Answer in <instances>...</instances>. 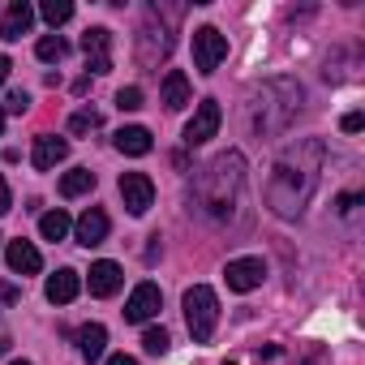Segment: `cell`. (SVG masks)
<instances>
[{
    "label": "cell",
    "mask_w": 365,
    "mask_h": 365,
    "mask_svg": "<svg viewBox=\"0 0 365 365\" xmlns=\"http://www.w3.org/2000/svg\"><path fill=\"white\" fill-rule=\"evenodd\" d=\"M82 52H86L91 73H112V31L108 26H91L82 35Z\"/></svg>",
    "instance_id": "cell-8"
},
{
    "label": "cell",
    "mask_w": 365,
    "mask_h": 365,
    "mask_svg": "<svg viewBox=\"0 0 365 365\" xmlns=\"http://www.w3.org/2000/svg\"><path fill=\"white\" fill-rule=\"evenodd\" d=\"M31 108V95L26 91H9V99H5V112H14V116H22Z\"/></svg>",
    "instance_id": "cell-26"
},
{
    "label": "cell",
    "mask_w": 365,
    "mask_h": 365,
    "mask_svg": "<svg viewBox=\"0 0 365 365\" xmlns=\"http://www.w3.org/2000/svg\"><path fill=\"white\" fill-rule=\"evenodd\" d=\"M356 207H361V194H344V198H339V211H344V215H352Z\"/></svg>",
    "instance_id": "cell-29"
},
{
    "label": "cell",
    "mask_w": 365,
    "mask_h": 365,
    "mask_svg": "<svg viewBox=\"0 0 365 365\" xmlns=\"http://www.w3.org/2000/svg\"><path fill=\"white\" fill-rule=\"evenodd\" d=\"M9 365H31V361H9Z\"/></svg>",
    "instance_id": "cell-34"
},
{
    "label": "cell",
    "mask_w": 365,
    "mask_h": 365,
    "mask_svg": "<svg viewBox=\"0 0 365 365\" xmlns=\"http://www.w3.org/2000/svg\"><path fill=\"white\" fill-rule=\"evenodd\" d=\"M65 159H69V142H65V138H52V133L35 138V155H31V163H35L39 172H52V168L65 163Z\"/></svg>",
    "instance_id": "cell-13"
},
{
    "label": "cell",
    "mask_w": 365,
    "mask_h": 365,
    "mask_svg": "<svg viewBox=\"0 0 365 365\" xmlns=\"http://www.w3.org/2000/svg\"><path fill=\"white\" fill-rule=\"evenodd\" d=\"M220 120H224L220 99H202V103L194 108L190 125H185V146H202V142H211V138L220 133Z\"/></svg>",
    "instance_id": "cell-5"
},
{
    "label": "cell",
    "mask_w": 365,
    "mask_h": 365,
    "mask_svg": "<svg viewBox=\"0 0 365 365\" xmlns=\"http://www.w3.org/2000/svg\"><path fill=\"white\" fill-rule=\"evenodd\" d=\"M108 228H112V224H108V215H103L99 207H91V211L73 224V237H78V245L95 250V245H103V241H108Z\"/></svg>",
    "instance_id": "cell-10"
},
{
    "label": "cell",
    "mask_w": 365,
    "mask_h": 365,
    "mask_svg": "<svg viewBox=\"0 0 365 365\" xmlns=\"http://www.w3.org/2000/svg\"><path fill=\"white\" fill-rule=\"evenodd\" d=\"M43 292H48V301H52V305H69V301L82 292V275H78V271H69V267H61L56 275H48Z\"/></svg>",
    "instance_id": "cell-14"
},
{
    "label": "cell",
    "mask_w": 365,
    "mask_h": 365,
    "mask_svg": "<svg viewBox=\"0 0 365 365\" xmlns=\"http://www.w3.org/2000/svg\"><path fill=\"white\" fill-rule=\"evenodd\" d=\"M99 125H103V116H99L95 108H82V112L69 116V133H95Z\"/></svg>",
    "instance_id": "cell-23"
},
{
    "label": "cell",
    "mask_w": 365,
    "mask_h": 365,
    "mask_svg": "<svg viewBox=\"0 0 365 365\" xmlns=\"http://www.w3.org/2000/svg\"><path fill=\"white\" fill-rule=\"evenodd\" d=\"M159 305H163L159 288H155L150 279H142V284L129 292V301H125V322H150V318L159 314Z\"/></svg>",
    "instance_id": "cell-9"
},
{
    "label": "cell",
    "mask_w": 365,
    "mask_h": 365,
    "mask_svg": "<svg viewBox=\"0 0 365 365\" xmlns=\"http://www.w3.org/2000/svg\"><path fill=\"white\" fill-rule=\"evenodd\" d=\"M5 262H9L14 275H39V271H43V254H39L31 241H9Z\"/></svg>",
    "instance_id": "cell-11"
},
{
    "label": "cell",
    "mask_w": 365,
    "mask_h": 365,
    "mask_svg": "<svg viewBox=\"0 0 365 365\" xmlns=\"http://www.w3.org/2000/svg\"><path fill=\"white\" fill-rule=\"evenodd\" d=\"M159 103L168 108V112H180L190 103V78L180 73V69H168V78H163V86H159Z\"/></svg>",
    "instance_id": "cell-15"
},
{
    "label": "cell",
    "mask_w": 365,
    "mask_h": 365,
    "mask_svg": "<svg viewBox=\"0 0 365 365\" xmlns=\"http://www.w3.org/2000/svg\"><path fill=\"white\" fill-rule=\"evenodd\" d=\"M120 198H125L129 215H146L155 207V180L146 172H125L120 176Z\"/></svg>",
    "instance_id": "cell-6"
},
{
    "label": "cell",
    "mask_w": 365,
    "mask_h": 365,
    "mask_svg": "<svg viewBox=\"0 0 365 365\" xmlns=\"http://www.w3.org/2000/svg\"><path fill=\"white\" fill-rule=\"evenodd\" d=\"M9 207H14V194H9V180L0 176V215H9Z\"/></svg>",
    "instance_id": "cell-28"
},
{
    "label": "cell",
    "mask_w": 365,
    "mask_h": 365,
    "mask_svg": "<svg viewBox=\"0 0 365 365\" xmlns=\"http://www.w3.org/2000/svg\"><path fill=\"white\" fill-rule=\"evenodd\" d=\"M22 292H18V284H0V301H18Z\"/></svg>",
    "instance_id": "cell-30"
},
{
    "label": "cell",
    "mask_w": 365,
    "mask_h": 365,
    "mask_svg": "<svg viewBox=\"0 0 365 365\" xmlns=\"http://www.w3.org/2000/svg\"><path fill=\"white\" fill-rule=\"evenodd\" d=\"M224 279H228L232 292H254V288H262V279H267V262H262V258H232V262L224 267Z\"/></svg>",
    "instance_id": "cell-7"
},
{
    "label": "cell",
    "mask_w": 365,
    "mask_h": 365,
    "mask_svg": "<svg viewBox=\"0 0 365 365\" xmlns=\"http://www.w3.org/2000/svg\"><path fill=\"white\" fill-rule=\"evenodd\" d=\"M39 14H43L48 26H61V22L73 18V5H69V0H43V9H39Z\"/></svg>",
    "instance_id": "cell-22"
},
{
    "label": "cell",
    "mask_w": 365,
    "mask_h": 365,
    "mask_svg": "<svg viewBox=\"0 0 365 365\" xmlns=\"http://www.w3.org/2000/svg\"><path fill=\"white\" fill-rule=\"evenodd\" d=\"M103 348H108V327H103V322H86V327L78 331V352H82V361H99Z\"/></svg>",
    "instance_id": "cell-17"
},
{
    "label": "cell",
    "mask_w": 365,
    "mask_h": 365,
    "mask_svg": "<svg viewBox=\"0 0 365 365\" xmlns=\"http://www.w3.org/2000/svg\"><path fill=\"white\" fill-rule=\"evenodd\" d=\"M69 228H73V220L56 207V211H48V215H39V232H43V241H65L69 237Z\"/></svg>",
    "instance_id": "cell-20"
},
{
    "label": "cell",
    "mask_w": 365,
    "mask_h": 365,
    "mask_svg": "<svg viewBox=\"0 0 365 365\" xmlns=\"http://www.w3.org/2000/svg\"><path fill=\"white\" fill-rule=\"evenodd\" d=\"M116 108H120V112H138V108H142V91H138V86H120V91H116Z\"/></svg>",
    "instance_id": "cell-25"
},
{
    "label": "cell",
    "mask_w": 365,
    "mask_h": 365,
    "mask_svg": "<svg viewBox=\"0 0 365 365\" xmlns=\"http://www.w3.org/2000/svg\"><path fill=\"white\" fill-rule=\"evenodd\" d=\"M86 284H91V297H112V292L125 284V271H120L116 262H108V258H103V262H95V267H91V279H86Z\"/></svg>",
    "instance_id": "cell-16"
},
{
    "label": "cell",
    "mask_w": 365,
    "mask_h": 365,
    "mask_svg": "<svg viewBox=\"0 0 365 365\" xmlns=\"http://www.w3.org/2000/svg\"><path fill=\"white\" fill-rule=\"evenodd\" d=\"M91 190H95V172L91 168H73V172L61 176V198H82Z\"/></svg>",
    "instance_id": "cell-19"
},
{
    "label": "cell",
    "mask_w": 365,
    "mask_h": 365,
    "mask_svg": "<svg viewBox=\"0 0 365 365\" xmlns=\"http://www.w3.org/2000/svg\"><path fill=\"white\" fill-rule=\"evenodd\" d=\"M185 322H190L194 344H211L215 322H220V297H215L207 284H194V288L185 292Z\"/></svg>",
    "instance_id": "cell-3"
},
{
    "label": "cell",
    "mask_w": 365,
    "mask_h": 365,
    "mask_svg": "<svg viewBox=\"0 0 365 365\" xmlns=\"http://www.w3.org/2000/svg\"><path fill=\"white\" fill-rule=\"evenodd\" d=\"M9 69H14V65H9V56H0V86H5V78H9Z\"/></svg>",
    "instance_id": "cell-31"
},
{
    "label": "cell",
    "mask_w": 365,
    "mask_h": 365,
    "mask_svg": "<svg viewBox=\"0 0 365 365\" xmlns=\"http://www.w3.org/2000/svg\"><path fill=\"white\" fill-rule=\"evenodd\" d=\"M0 133H5V112H0Z\"/></svg>",
    "instance_id": "cell-33"
},
{
    "label": "cell",
    "mask_w": 365,
    "mask_h": 365,
    "mask_svg": "<svg viewBox=\"0 0 365 365\" xmlns=\"http://www.w3.org/2000/svg\"><path fill=\"white\" fill-rule=\"evenodd\" d=\"M339 129H344V133H361V129H365V116H361V112H348V116L339 120Z\"/></svg>",
    "instance_id": "cell-27"
},
{
    "label": "cell",
    "mask_w": 365,
    "mask_h": 365,
    "mask_svg": "<svg viewBox=\"0 0 365 365\" xmlns=\"http://www.w3.org/2000/svg\"><path fill=\"white\" fill-rule=\"evenodd\" d=\"M224 365H232V361H224Z\"/></svg>",
    "instance_id": "cell-35"
},
{
    "label": "cell",
    "mask_w": 365,
    "mask_h": 365,
    "mask_svg": "<svg viewBox=\"0 0 365 365\" xmlns=\"http://www.w3.org/2000/svg\"><path fill=\"white\" fill-rule=\"evenodd\" d=\"M150 146H155V142H150V129H142V125H125V129L116 133V150H120V155H133V159H138V155H150Z\"/></svg>",
    "instance_id": "cell-18"
},
{
    "label": "cell",
    "mask_w": 365,
    "mask_h": 365,
    "mask_svg": "<svg viewBox=\"0 0 365 365\" xmlns=\"http://www.w3.org/2000/svg\"><path fill=\"white\" fill-rule=\"evenodd\" d=\"M31 22H35V9L26 5V0H14V5L5 9V18H0V39H5V43L22 39L31 31Z\"/></svg>",
    "instance_id": "cell-12"
},
{
    "label": "cell",
    "mask_w": 365,
    "mask_h": 365,
    "mask_svg": "<svg viewBox=\"0 0 365 365\" xmlns=\"http://www.w3.org/2000/svg\"><path fill=\"white\" fill-rule=\"evenodd\" d=\"M168 344H172V339H168V331H163V327H146V331H142V348H146L150 356H163V352H168Z\"/></svg>",
    "instance_id": "cell-24"
},
{
    "label": "cell",
    "mask_w": 365,
    "mask_h": 365,
    "mask_svg": "<svg viewBox=\"0 0 365 365\" xmlns=\"http://www.w3.org/2000/svg\"><path fill=\"white\" fill-rule=\"evenodd\" d=\"M224 56H228V39L215 26H198L194 31V65H198V73H215L224 65Z\"/></svg>",
    "instance_id": "cell-4"
},
{
    "label": "cell",
    "mask_w": 365,
    "mask_h": 365,
    "mask_svg": "<svg viewBox=\"0 0 365 365\" xmlns=\"http://www.w3.org/2000/svg\"><path fill=\"white\" fill-rule=\"evenodd\" d=\"M318 172H322V142H301L292 146L275 168H271V180H267V207L284 220L301 215L305 202L314 198L318 190Z\"/></svg>",
    "instance_id": "cell-1"
},
{
    "label": "cell",
    "mask_w": 365,
    "mask_h": 365,
    "mask_svg": "<svg viewBox=\"0 0 365 365\" xmlns=\"http://www.w3.org/2000/svg\"><path fill=\"white\" fill-rule=\"evenodd\" d=\"M108 365H138V361H133V356H125V352H120V356H108Z\"/></svg>",
    "instance_id": "cell-32"
},
{
    "label": "cell",
    "mask_w": 365,
    "mask_h": 365,
    "mask_svg": "<svg viewBox=\"0 0 365 365\" xmlns=\"http://www.w3.org/2000/svg\"><path fill=\"white\" fill-rule=\"evenodd\" d=\"M241 185H245V159H241L237 150H228V155L211 159V163L198 172L194 194H198V207H202L207 215L224 220V215L232 211V202H237Z\"/></svg>",
    "instance_id": "cell-2"
},
{
    "label": "cell",
    "mask_w": 365,
    "mask_h": 365,
    "mask_svg": "<svg viewBox=\"0 0 365 365\" xmlns=\"http://www.w3.org/2000/svg\"><path fill=\"white\" fill-rule=\"evenodd\" d=\"M35 56H39V61H48V65H52V61L61 65V61L69 56V43H65L61 35H43V39L35 43Z\"/></svg>",
    "instance_id": "cell-21"
}]
</instances>
